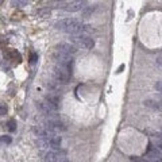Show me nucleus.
Wrapping results in <instances>:
<instances>
[{
	"mask_svg": "<svg viewBox=\"0 0 162 162\" xmlns=\"http://www.w3.org/2000/svg\"><path fill=\"white\" fill-rule=\"evenodd\" d=\"M143 157H145L147 161H150V162H162V153H161V151H158L156 147L151 145V143H150L149 149H147L146 154Z\"/></svg>",
	"mask_w": 162,
	"mask_h": 162,
	"instance_id": "6",
	"label": "nucleus"
},
{
	"mask_svg": "<svg viewBox=\"0 0 162 162\" xmlns=\"http://www.w3.org/2000/svg\"><path fill=\"white\" fill-rule=\"evenodd\" d=\"M38 15H39L41 18H47V16H50L51 15V10H49V8H42L38 11Z\"/></svg>",
	"mask_w": 162,
	"mask_h": 162,
	"instance_id": "13",
	"label": "nucleus"
},
{
	"mask_svg": "<svg viewBox=\"0 0 162 162\" xmlns=\"http://www.w3.org/2000/svg\"><path fill=\"white\" fill-rule=\"evenodd\" d=\"M35 61H37V54L33 53V54H31V62H35Z\"/></svg>",
	"mask_w": 162,
	"mask_h": 162,
	"instance_id": "23",
	"label": "nucleus"
},
{
	"mask_svg": "<svg viewBox=\"0 0 162 162\" xmlns=\"http://www.w3.org/2000/svg\"><path fill=\"white\" fill-rule=\"evenodd\" d=\"M143 104L146 105V107H149V108H151V110H160L161 108V105H160V103H157L156 100H145L143 101Z\"/></svg>",
	"mask_w": 162,
	"mask_h": 162,
	"instance_id": "11",
	"label": "nucleus"
},
{
	"mask_svg": "<svg viewBox=\"0 0 162 162\" xmlns=\"http://www.w3.org/2000/svg\"><path fill=\"white\" fill-rule=\"evenodd\" d=\"M46 130L50 131L51 134L62 132V131H66V126L64 122L58 120V119H50V120L46 122Z\"/></svg>",
	"mask_w": 162,
	"mask_h": 162,
	"instance_id": "3",
	"label": "nucleus"
},
{
	"mask_svg": "<svg viewBox=\"0 0 162 162\" xmlns=\"http://www.w3.org/2000/svg\"><path fill=\"white\" fill-rule=\"evenodd\" d=\"M47 142H49V145H50V147H53L54 150H57V149H59V146H61L62 139H61V136H59V135H54V134H51V135L49 136Z\"/></svg>",
	"mask_w": 162,
	"mask_h": 162,
	"instance_id": "9",
	"label": "nucleus"
},
{
	"mask_svg": "<svg viewBox=\"0 0 162 162\" xmlns=\"http://www.w3.org/2000/svg\"><path fill=\"white\" fill-rule=\"evenodd\" d=\"M7 128L10 130L11 132H14L16 130V124H15V120H10L8 123H7Z\"/></svg>",
	"mask_w": 162,
	"mask_h": 162,
	"instance_id": "14",
	"label": "nucleus"
},
{
	"mask_svg": "<svg viewBox=\"0 0 162 162\" xmlns=\"http://www.w3.org/2000/svg\"><path fill=\"white\" fill-rule=\"evenodd\" d=\"M123 68H124V65H120V66H119V69H118V73H120L122 70H123Z\"/></svg>",
	"mask_w": 162,
	"mask_h": 162,
	"instance_id": "24",
	"label": "nucleus"
},
{
	"mask_svg": "<svg viewBox=\"0 0 162 162\" xmlns=\"http://www.w3.org/2000/svg\"><path fill=\"white\" fill-rule=\"evenodd\" d=\"M57 50L61 53V54L64 55H69V57H72L73 54H76L77 53V47L75 45H70V43H66V42H61V43L57 45Z\"/></svg>",
	"mask_w": 162,
	"mask_h": 162,
	"instance_id": "7",
	"label": "nucleus"
},
{
	"mask_svg": "<svg viewBox=\"0 0 162 162\" xmlns=\"http://www.w3.org/2000/svg\"><path fill=\"white\" fill-rule=\"evenodd\" d=\"M61 154H64V153H58V151H49V153L46 154V157H45V161H46V162H57L61 157H64V156H61Z\"/></svg>",
	"mask_w": 162,
	"mask_h": 162,
	"instance_id": "10",
	"label": "nucleus"
},
{
	"mask_svg": "<svg viewBox=\"0 0 162 162\" xmlns=\"http://www.w3.org/2000/svg\"><path fill=\"white\" fill-rule=\"evenodd\" d=\"M12 4L15 6V4H18V6H24V4H27L26 2H12Z\"/></svg>",
	"mask_w": 162,
	"mask_h": 162,
	"instance_id": "22",
	"label": "nucleus"
},
{
	"mask_svg": "<svg viewBox=\"0 0 162 162\" xmlns=\"http://www.w3.org/2000/svg\"><path fill=\"white\" fill-rule=\"evenodd\" d=\"M57 162H70V161H69V158H66V157H61Z\"/></svg>",
	"mask_w": 162,
	"mask_h": 162,
	"instance_id": "21",
	"label": "nucleus"
},
{
	"mask_svg": "<svg viewBox=\"0 0 162 162\" xmlns=\"http://www.w3.org/2000/svg\"><path fill=\"white\" fill-rule=\"evenodd\" d=\"M54 27L59 31H64V33L72 34V35H77L81 33V29H83V24H81L77 19H61L58 22H55Z\"/></svg>",
	"mask_w": 162,
	"mask_h": 162,
	"instance_id": "1",
	"label": "nucleus"
},
{
	"mask_svg": "<svg viewBox=\"0 0 162 162\" xmlns=\"http://www.w3.org/2000/svg\"><path fill=\"white\" fill-rule=\"evenodd\" d=\"M93 10L95 8H91V7H85V8H84V11H83V16L84 18H88L91 15V14L93 12Z\"/></svg>",
	"mask_w": 162,
	"mask_h": 162,
	"instance_id": "15",
	"label": "nucleus"
},
{
	"mask_svg": "<svg viewBox=\"0 0 162 162\" xmlns=\"http://www.w3.org/2000/svg\"><path fill=\"white\" fill-rule=\"evenodd\" d=\"M11 136L10 135H2L0 136V143H11Z\"/></svg>",
	"mask_w": 162,
	"mask_h": 162,
	"instance_id": "16",
	"label": "nucleus"
},
{
	"mask_svg": "<svg viewBox=\"0 0 162 162\" xmlns=\"http://www.w3.org/2000/svg\"><path fill=\"white\" fill-rule=\"evenodd\" d=\"M8 57L11 58V59H14V61H18V62L22 59L20 54H19V53H18L16 50H11V51H10V53H8Z\"/></svg>",
	"mask_w": 162,
	"mask_h": 162,
	"instance_id": "12",
	"label": "nucleus"
},
{
	"mask_svg": "<svg viewBox=\"0 0 162 162\" xmlns=\"http://www.w3.org/2000/svg\"><path fill=\"white\" fill-rule=\"evenodd\" d=\"M45 103L47 104L49 108H51L53 111L57 112L58 107H59V97L55 96V95H47V96L45 97Z\"/></svg>",
	"mask_w": 162,
	"mask_h": 162,
	"instance_id": "8",
	"label": "nucleus"
},
{
	"mask_svg": "<svg viewBox=\"0 0 162 162\" xmlns=\"http://www.w3.org/2000/svg\"><path fill=\"white\" fill-rule=\"evenodd\" d=\"M154 88H156L157 92H162V80L161 81H157V83L154 84Z\"/></svg>",
	"mask_w": 162,
	"mask_h": 162,
	"instance_id": "19",
	"label": "nucleus"
},
{
	"mask_svg": "<svg viewBox=\"0 0 162 162\" xmlns=\"http://www.w3.org/2000/svg\"><path fill=\"white\" fill-rule=\"evenodd\" d=\"M7 105L6 104H3V103H0V116H4L7 114Z\"/></svg>",
	"mask_w": 162,
	"mask_h": 162,
	"instance_id": "17",
	"label": "nucleus"
},
{
	"mask_svg": "<svg viewBox=\"0 0 162 162\" xmlns=\"http://www.w3.org/2000/svg\"><path fill=\"white\" fill-rule=\"evenodd\" d=\"M53 76H54L57 83H61V84H66L70 79L69 73L66 72L65 69L59 68V66H54V69H53Z\"/></svg>",
	"mask_w": 162,
	"mask_h": 162,
	"instance_id": "5",
	"label": "nucleus"
},
{
	"mask_svg": "<svg viewBox=\"0 0 162 162\" xmlns=\"http://www.w3.org/2000/svg\"><path fill=\"white\" fill-rule=\"evenodd\" d=\"M131 160H132L134 162H150V161H147L145 157H132Z\"/></svg>",
	"mask_w": 162,
	"mask_h": 162,
	"instance_id": "18",
	"label": "nucleus"
},
{
	"mask_svg": "<svg viewBox=\"0 0 162 162\" xmlns=\"http://www.w3.org/2000/svg\"><path fill=\"white\" fill-rule=\"evenodd\" d=\"M156 64H157L158 66H162V55H160V57L156 58Z\"/></svg>",
	"mask_w": 162,
	"mask_h": 162,
	"instance_id": "20",
	"label": "nucleus"
},
{
	"mask_svg": "<svg viewBox=\"0 0 162 162\" xmlns=\"http://www.w3.org/2000/svg\"><path fill=\"white\" fill-rule=\"evenodd\" d=\"M61 8H64L68 12H77L81 11L87 7V2H69V3H61Z\"/></svg>",
	"mask_w": 162,
	"mask_h": 162,
	"instance_id": "4",
	"label": "nucleus"
},
{
	"mask_svg": "<svg viewBox=\"0 0 162 162\" xmlns=\"http://www.w3.org/2000/svg\"><path fill=\"white\" fill-rule=\"evenodd\" d=\"M73 43H75L76 47H81V49H85V50H91L95 46V41L93 38L88 37V35H73L72 38Z\"/></svg>",
	"mask_w": 162,
	"mask_h": 162,
	"instance_id": "2",
	"label": "nucleus"
}]
</instances>
